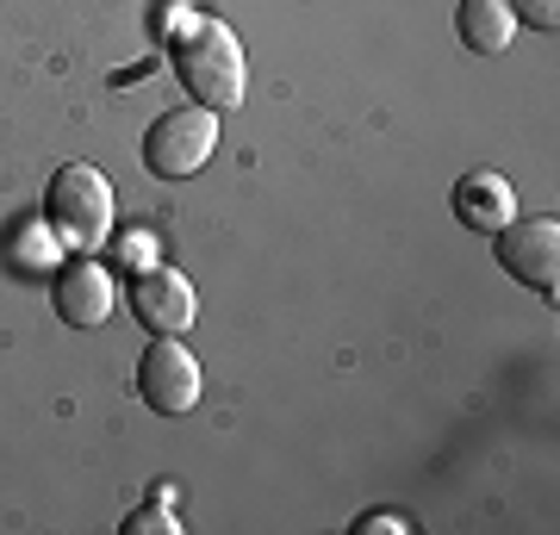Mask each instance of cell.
<instances>
[{
    "label": "cell",
    "instance_id": "cell-5",
    "mask_svg": "<svg viewBox=\"0 0 560 535\" xmlns=\"http://www.w3.org/2000/svg\"><path fill=\"white\" fill-rule=\"evenodd\" d=\"M499 261L529 293H560V224L555 219H511L499 231Z\"/></svg>",
    "mask_w": 560,
    "mask_h": 535
},
{
    "label": "cell",
    "instance_id": "cell-13",
    "mask_svg": "<svg viewBox=\"0 0 560 535\" xmlns=\"http://www.w3.org/2000/svg\"><path fill=\"white\" fill-rule=\"evenodd\" d=\"M361 530H411L405 516H393V511H381V516H361Z\"/></svg>",
    "mask_w": 560,
    "mask_h": 535
},
{
    "label": "cell",
    "instance_id": "cell-1",
    "mask_svg": "<svg viewBox=\"0 0 560 535\" xmlns=\"http://www.w3.org/2000/svg\"><path fill=\"white\" fill-rule=\"evenodd\" d=\"M44 224L57 249L69 256H101L106 237H113V181L88 162H69L50 175V194H44Z\"/></svg>",
    "mask_w": 560,
    "mask_h": 535
},
{
    "label": "cell",
    "instance_id": "cell-9",
    "mask_svg": "<svg viewBox=\"0 0 560 535\" xmlns=\"http://www.w3.org/2000/svg\"><path fill=\"white\" fill-rule=\"evenodd\" d=\"M455 32H460V44H467L474 57H499V50H511L517 20H511V7H504V0H460Z\"/></svg>",
    "mask_w": 560,
    "mask_h": 535
},
{
    "label": "cell",
    "instance_id": "cell-11",
    "mask_svg": "<svg viewBox=\"0 0 560 535\" xmlns=\"http://www.w3.org/2000/svg\"><path fill=\"white\" fill-rule=\"evenodd\" d=\"M125 530H131V535H150V530H156V535H175L180 523H175V511H168V504H143V511L125 516Z\"/></svg>",
    "mask_w": 560,
    "mask_h": 535
},
{
    "label": "cell",
    "instance_id": "cell-4",
    "mask_svg": "<svg viewBox=\"0 0 560 535\" xmlns=\"http://www.w3.org/2000/svg\"><path fill=\"white\" fill-rule=\"evenodd\" d=\"M200 361H194V349H180L175 337H162L143 349L138 361V393L150 398V411L162 417H180V411H194L200 405Z\"/></svg>",
    "mask_w": 560,
    "mask_h": 535
},
{
    "label": "cell",
    "instance_id": "cell-12",
    "mask_svg": "<svg viewBox=\"0 0 560 535\" xmlns=\"http://www.w3.org/2000/svg\"><path fill=\"white\" fill-rule=\"evenodd\" d=\"M125 261L131 268H156V237H131L125 243Z\"/></svg>",
    "mask_w": 560,
    "mask_h": 535
},
{
    "label": "cell",
    "instance_id": "cell-3",
    "mask_svg": "<svg viewBox=\"0 0 560 535\" xmlns=\"http://www.w3.org/2000/svg\"><path fill=\"white\" fill-rule=\"evenodd\" d=\"M212 150H219V113L200 106V100L162 113V119L150 125V138H143V162H150V175H162V181L200 175L206 162H212Z\"/></svg>",
    "mask_w": 560,
    "mask_h": 535
},
{
    "label": "cell",
    "instance_id": "cell-7",
    "mask_svg": "<svg viewBox=\"0 0 560 535\" xmlns=\"http://www.w3.org/2000/svg\"><path fill=\"white\" fill-rule=\"evenodd\" d=\"M448 206H455V219L467 224V231H480V237H499L504 224L517 219V194H511V181H504L499 168L460 175L455 194H448Z\"/></svg>",
    "mask_w": 560,
    "mask_h": 535
},
{
    "label": "cell",
    "instance_id": "cell-2",
    "mask_svg": "<svg viewBox=\"0 0 560 535\" xmlns=\"http://www.w3.org/2000/svg\"><path fill=\"white\" fill-rule=\"evenodd\" d=\"M175 69H180V88L200 100V106H212V113H231V106H243V94H249V62H243L237 32L224 20L187 25L180 44H175Z\"/></svg>",
    "mask_w": 560,
    "mask_h": 535
},
{
    "label": "cell",
    "instance_id": "cell-8",
    "mask_svg": "<svg viewBox=\"0 0 560 535\" xmlns=\"http://www.w3.org/2000/svg\"><path fill=\"white\" fill-rule=\"evenodd\" d=\"M57 317L75 330H101L113 317V275L94 256H75V268H62L57 280Z\"/></svg>",
    "mask_w": 560,
    "mask_h": 535
},
{
    "label": "cell",
    "instance_id": "cell-6",
    "mask_svg": "<svg viewBox=\"0 0 560 535\" xmlns=\"http://www.w3.org/2000/svg\"><path fill=\"white\" fill-rule=\"evenodd\" d=\"M131 312H138L143 330H156V337H180L187 324H194V287H187V275H175V268H138V280H131Z\"/></svg>",
    "mask_w": 560,
    "mask_h": 535
},
{
    "label": "cell",
    "instance_id": "cell-10",
    "mask_svg": "<svg viewBox=\"0 0 560 535\" xmlns=\"http://www.w3.org/2000/svg\"><path fill=\"white\" fill-rule=\"evenodd\" d=\"M504 7H511V20L536 25V32H555L560 25V0H504Z\"/></svg>",
    "mask_w": 560,
    "mask_h": 535
}]
</instances>
